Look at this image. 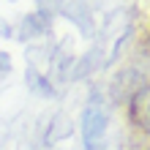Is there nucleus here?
Returning <instances> with one entry per match:
<instances>
[{
	"label": "nucleus",
	"instance_id": "obj_1",
	"mask_svg": "<svg viewBox=\"0 0 150 150\" xmlns=\"http://www.w3.org/2000/svg\"><path fill=\"white\" fill-rule=\"evenodd\" d=\"M107 109L101 104H90L82 115V137H85V147L87 150H101L104 134H107Z\"/></svg>",
	"mask_w": 150,
	"mask_h": 150
},
{
	"label": "nucleus",
	"instance_id": "obj_2",
	"mask_svg": "<svg viewBox=\"0 0 150 150\" xmlns=\"http://www.w3.org/2000/svg\"><path fill=\"white\" fill-rule=\"evenodd\" d=\"M131 120L139 128L150 131V87H142L139 93H134V98H131Z\"/></svg>",
	"mask_w": 150,
	"mask_h": 150
},
{
	"label": "nucleus",
	"instance_id": "obj_3",
	"mask_svg": "<svg viewBox=\"0 0 150 150\" xmlns=\"http://www.w3.org/2000/svg\"><path fill=\"white\" fill-rule=\"evenodd\" d=\"M8 66H11L8 55H0V74H3V71H8Z\"/></svg>",
	"mask_w": 150,
	"mask_h": 150
}]
</instances>
